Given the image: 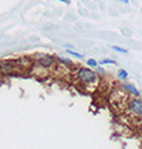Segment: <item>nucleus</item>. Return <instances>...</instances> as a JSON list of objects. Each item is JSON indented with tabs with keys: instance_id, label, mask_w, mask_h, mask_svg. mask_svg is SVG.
Listing matches in <instances>:
<instances>
[{
	"instance_id": "nucleus-1",
	"label": "nucleus",
	"mask_w": 142,
	"mask_h": 149,
	"mask_svg": "<svg viewBox=\"0 0 142 149\" xmlns=\"http://www.w3.org/2000/svg\"><path fill=\"white\" fill-rule=\"evenodd\" d=\"M78 78L85 84H95L97 82V74L90 68H80L78 70Z\"/></svg>"
},
{
	"instance_id": "nucleus-2",
	"label": "nucleus",
	"mask_w": 142,
	"mask_h": 149,
	"mask_svg": "<svg viewBox=\"0 0 142 149\" xmlns=\"http://www.w3.org/2000/svg\"><path fill=\"white\" fill-rule=\"evenodd\" d=\"M54 63H56V60H54V57H51V56H41V57L38 58V64L41 67H44V68L53 67Z\"/></svg>"
},
{
	"instance_id": "nucleus-3",
	"label": "nucleus",
	"mask_w": 142,
	"mask_h": 149,
	"mask_svg": "<svg viewBox=\"0 0 142 149\" xmlns=\"http://www.w3.org/2000/svg\"><path fill=\"white\" fill-rule=\"evenodd\" d=\"M131 109L132 112H135L136 115L142 116V101L141 100H132L131 101Z\"/></svg>"
},
{
	"instance_id": "nucleus-4",
	"label": "nucleus",
	"mask_w": 142,
	"mask_h": 149,
	"mask_svg": "<svg viewBox=\"0 0 142 149\" xmlns=\"http://www.w3.org/2000/svg\"><path fill=\"white\" fill-rule=\"evenodd\" d=\"M125 88H127V90H128L132 95H139V91H138V90H136L132 84H125Z\"/></svg>"
},
{
	"instance_id": "nucleus-5",
	"label": "nucleus",
	"mask_w": 142,
	"mask_h": 149,
	"mask_svg": "<svg viewBox=\"0 0 142 149\" xmlns=\"http://www.w3.org/2000/svg\"><path fill=\"white\" fill-rule=\"evenodd\" d=\"M98 64H101V65H105V64H112V65H115L117 61H114V60H111V58H104V60L100 61Z\"/></svg>"
},
{
	"instance_id": "nucleus-6",
	"label": "nucleus",
	"mask_w": 142,
	"mask_h": 149,
	"mask_svg": "<svg viewBox=\"0 0 142 149\" xmlns=\"http://www.w3.org/2000/svg\"><path fill=\"white\" fill-rule=\"evenodd\" d=\"M111 48L114 51H117V53H121V54H127L128 53V50H125V48H122V47H119V46H112Z\"/></svg>"
},
{
	"instance_id": "nucleus-7",
	"label": "nucleus",
	"mask_w": 142,
	"mask_h": 149,
	"mask_svg": "<svg viewBox=\"0 0 142 149\" xmlns=\"http://www.w3.org/2000/svg\"><path fill=\"white\" fill-rule=\"evenodd\" d=\"M118 77L121 80H127L128 78V72L125 71V70H119L118 71Z\"/></svg>"
},
{
	"instance_id": "nucleus-8",
	"label": "nucleus",
	"mask_w": 142,
	"mask_h": 149,
	"mask_svg": "<svg viewBox=\"0 0 142 149\" xmlns=\"http://www.w3.org/2000/svg\"><path fill=\"white\" fill-rule=\"evenodd\" d=\"M67 53H68L70 56H72V57H77V58H83L84 57L83 54H80V53H75V51H72V50H67Z\"/></svg>"
},
{
	"instance_id": "nucleus-9",
	"label": "nucleus",
	"mask_w": 142,
	"mask_h": 149,
	"mask_svg": "<svg viewBox=\"0 0 142 149\" xmlns=\"http://www.w3.org/2000/svg\"><path fill=\"white\" fill-rule=\"evenodd\" d=\"M87 64H88V65H90V67H98V63H97V61H95L94 58H90V60H88V61H87Z\"/></svg>"
},
{
	"instance_id": "nucleus-10",
	"label": "nucleus",
	"mask_w": 142,
	"mask_h": 149,
	"mask_svg": "<svg viewBox=\"0 0 142 149\" xmlns=\"http://www.w3.org/2000/svg\"><path fill=\"white\" fill-rule=\"evenodd\" d=\"M58 1H63V3H70L71 0H58Z\"/></svg>"
},
{
	"instance_id": "nucleus-11",
	"label": "nucleus",
	"mask_w": 142,
	"mask_h": 149,
	"mask_svg": "<svg viewBox=\"0 0 142 149\" xmlns=\"http://www.w3.org/2000/svg\"><path fill=\"white\" fill-rule=\"evenodd\" d=\"M118 1H122V3H127L128 4V0H118Z\"/></svg>"
}]
</instances>
